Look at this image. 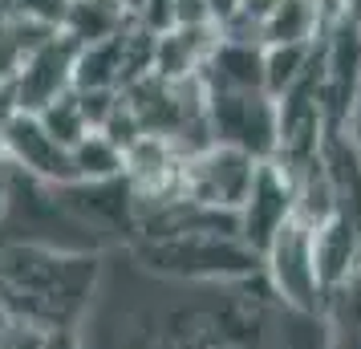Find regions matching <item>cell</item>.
Segmentation results:
<instances>
[{"label":"cell","mask_w":361,"mask_h":349,"mask_svg":"<svg viewBox=\"0 0 361 349\" xmlns=\"http://www.w3.org/2000/svg\"><path fill=\"white\" fill-rule=\"evenodd\" d=\"M207 142L268 163L280 147V106L272 94H207Z\"/></svg>","instance_id":"cell-4"},{"label":"cell","mask_w":361,"mask_h":349,"mask_svg":"<svg viewBox=\"0 0 361 349\" xmlns=\"http://www.w3.org/2000/svg\"><path fill=\"white\" fill-rule=\"evenodd\" d=\"M264 281L272 288V297L288 309L300 313H321L329 297L321 256H317V228L296 216L284 224L280 235L264 252Z\"/></svg>","instance_id":"cell-3"},{"label":"cell","mask_w":361,"mask_h":349,"mask_svg":"<svg viewBox=\"0 0 361 349\" xmlns=\"http://www.w3.org/2000/svg\"><path fill=\"white\" fill-rule=\"evenodd\" d=\"M317 45H264V90L276 102L305 82V73L317 61Z\"/></svg>","instance_id":"cell-12"},{"label":"cell","mask_w":361,"mask_h":349,"mask_svg":"<svg viewBox=\"0 0 361 349\" xmlns=\"http://www.w3.org/2000/svg\"><path fill=\"white\" fill-rule=\"evenodd\" d=\"M0 349H82L78 329H33V325H4Z\"/></svg>","instance_id":"cell-13"},{"label":"cell","mask_w":361,"mask_h":349,"mask_svg":"<svg viewBox=\"0 0 361 349\" xmlns=\"http://www.w3.org/2000/svg\"><path fill=\"white\" fill-rule=\"evenodd\" d=\"M0 138H4V150H8V163L17 171L33 175L41 183H53V187L78 183L73 147L61 142L37 114H13L0 126Z\"/></svg>","instance_id":"cell-7"},{"label":"cell","mask_w":361,"mask_h":349,"mask_svg":"<svg viewBox=\"0 0 361 349\" xmlns=\"http://www.w3.org/2000/svg\"><path fill=\"white\" fill-rule=\"evenodd\" d=\"M256 171L260 163L247 159L231 147H215L207 142L203 150H191L179 163V187L175 195L199 203V207H212V212H231L240 216L247 191L256 183Z\"/></svg>","instance_id":"cell-5"},{"label":"cell","mask_w":361,"mask_h":349,"mask_svg":"<svg viewBox=\"0 0 361 349\" xmlns=\"http://www.w3.org/2000/svg\"><path fill=\"white\" fill-rule=\"evenodd\" d=\"M321 317H325L329 349H361V264L329 288Z\"/></svg>","instance_id":"cell-11"},{"label":"cell","mask_w":361,"mask_h":349,"mask_svg":"<svg viewBox=\"0 0 361 349\" xmlns=\"http://www.w3.org/2000/svg\"><path fill=\"white\" fill-rule=\"evenodd\" d=\"M106 256L53 244H0V305L13 325L82 329Z\"/></svg>","instance_id":"cell-2"},{"label":"cell","mask_w":361,"mask_h":349,"mask_svg":"<svg viewBox=\"0 0 361 349\" xmlns=\"http://www.w3.org/2000/svg\"><path fill=\"white\" fill-rule=\"evenodd\" d=\"M276 297L268 281L199 284L154 276L126 256H106L82 349H268Z\"/></svg>","instance_id":"cell-1"},{"label":"cell","mask_w":361,"mask_h":349,"mask_svg":"<svg viewBox=\"0 0 361 349\" xmlns=\"http://www.w3.org/2000/svg\"><path fill=\"white\" fill-rule=\"evenodd\" d=\"M8 179H13V163H8V150L0 138V216H4V200H8Z\"/></svg>","instance_id":"cell-14"},{"label":"cell","mask_w":361,"mask_h":349,"mask_svg":"<svg viewBox=\"0 0 361 349\" xmlns=\"http://www.w3.org/2000/svg\"><path fill=\"white\" fill-rule=\"evenodd\" d=\"M325 33L329 29L317 0H276L268 20L260 25L264 45H317Z\"/></svg>","instance_id":"cell-10"},{"label":"cell","mask_w":361,"mask_h":349,"mask_svg":"<svg viewBox=\"0 0 361 349\" xmlns=\"http://www.w3.org/2000/svg\"><path fill=\"white\" fill-rule=\"evenodd\" d=\"M199 85H203V94H256V90H264V41L219 33L215 49L207 53V61L199 69Z\"/></svg>","instance_id":"cell-9"},{"label":"cell","mask_w":361,"mask_h":349,"mask_svg":"<svg viewBox=\"0 0 361 349\" xmlns=\"http://www.w3.org/2000/svg\"><path fill=\"white\" fill-rule=\"evenodd\" d=\"M296 219V175L284 163L268 159L256 171V183L247 191L244 207H240V235L252 248L268 252V244L280 235L284 224Z\"/></svg>","instance_id":"cell-8"},{"label":"cell","mask_w":361,"mask_h":349,"mask_svg":"<svg viewBox=\"0 0 361 349\" xmlns=\"http://www.w3.org/2000/svg\"><path fill=\"white\" fill-rule=\"evenodd\" d=\"M78 53H82V45L73 37L53 33L20 61V69L13 73V98H17L20 114H41L57 98H66L73 85Z\"/></svg>","instance_id":"cell-6"},{"label":"cell","mask_w":361,"mask_h":349,"mask_svg":"<svg viewBox=\"0 0 361 349\" xmlns=\"http://www.w3.org/2000/svg\"><path fill=\"white\" fill-rule=\"evenodd\" d=\"M4 325H8V313H4V305H0V333H4Z\"/></svg>","instance_id":"cell-16"},{"label":"cell","mask_w":361,"mask_h":349,"mask_svg":"<svg viewBox=\"0 0 361 349\" xmlns=\"http://www.w3.org/2000/svg\"><path fill=\"white\" fill-rule=\"evenodd\" d=\"M345 138H349V147L357 150V159H361V106H357V114L349 118V126H345Z\"/></svg>","instance_id":"cell-15"}]
</instances>
